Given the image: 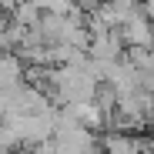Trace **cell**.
Returning a JSON list of instances; mask_svg holds the SVG:
<instances>
[{
    "mask_svg": "<svg viewBox=\"0 0 154 154\" xmlns=\"http://www.w3.org/2000/svg\"><path fill=\"white\" fill-rule=\"evenodd\" d=\"M124 47H154V20L144 14V7L137 14H131L121 27H117Z\"/></svg>",
    "mask_w": 154,
    "mask_h": 154,
    "instance_id": "cell-1",
    "label": "cell"
},
{
    "mask_svg": "<svg viewBox=\"0 0 154 154\" xmlns=\"http://www.w3.org/2000/svg\"><path fill=\"white\" fill-rule=\"evenodd\" d=\"M74 4H77V7H81V10H91V7L97 4V0H74Z\"/></svg>",
    "mask_w": 154,
    "mask_h": 154,
    "instance_id": "cell-2",
    "label": "cell"
},
{
    "mask_svg": "<svg viewBox=\"0 0 154 154\" xmlns=\"http://www.w3.org/2000/svg\"><path fill=\"white\" fill-rule=\"evenodd\" d=\"M17 4H23V0H17Z\"/></svg>",
    "mask_w": 154,
    "mask_h": 154,
    "instance_id": "cell-3",
    "label": "cell"
}]
</instances>
